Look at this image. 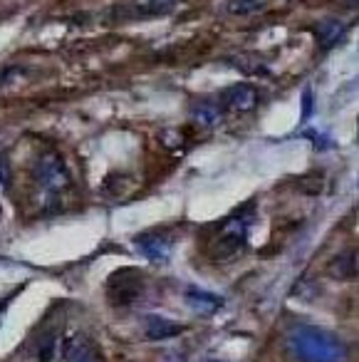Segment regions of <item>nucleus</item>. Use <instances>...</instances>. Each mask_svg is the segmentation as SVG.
Masks as SVG:
<instances>
[{
	"mask_svg": "<svg viewBox=\"0 0 359 362\" xmlns=\"http://www.w3.org/2000/svg\"><path fill=\"white\" fill-rule=\"evenodd\" d=\"M248 211L250 206H245L230 218H223L218 226H213V233L206 241V253L213 263H230L245 251L250 223H253V216Z\"/></svg>",
	"mask_w": 359,
	"mask_h": 362,
	"instance_id": "obj_1",
	"label": "nucleus"
},
{
	"mask_svg": "<svg viewBox=\"0 0 359 362\" xmlns=\"http://www.w3.org/2000/svg\"><path fill=\"white\" fill-rule=\"evenodd\" d=\"M290 350L300 362H347L349 352L339 337L319 327L300 325L290 335Z\"/></svg>",
	"mask_w": 359,
	"mask_h": 362,
	"instance_id": "obj_2",
	"label": "nucleus"
},
{
	"mask_svg": "<svg viewBox=\"0 0 359 362\" xmlns=\"http://www.w3.org/2000/svg\"><path fill=\"white\" fill-rule=\"evenodd\" d=\"M35 181H37V187H40L42 197H47L50 202L60 199L62 194L72 187V176H70V169H67L65 159L52 149L37 156Z\"/></svg>",
	"mask_w": 359,
	"mask_h": 362,
	"instance_id": "obj_3",
	"label": "nucleus"
},
{
	"mask_svg": "<svg viewBox=\"0 0 359 362\" xmlns=\"http://www.w3.org/2000/svg\"><path fill=\"white\" fill-rule=\"evenodd\" d=\"M181 0H122L112 8V21L134 23V21H154V18L171 16Z\"/></svg>",
	"mask_w": 359,
	"mask_h": 362,
	"instance_id": "obj_4",
	"label": "nucleus"
},
{
	"mask_svg": "<svg viewBox=\"0 0 359 362\" xmlns=\"http://www.w3.org/2000/svg\"><path fill=\"white\" fill-rule=\"evenodd\" d=\"M144 293V276L134 268H122V271L112 273L110 283H107V298L112 305H131L136 303Z\"/></svg>",
	"mask_w": 359,
	"mask_h": 362,
	"instance_id": "obj_5",
	"label": "nucleus"
},
{
	"mask_svg": "<svg viewBox=\"0 0 359 362\" xmlns=\"http://www.w3.org/2000/svg\"><path fill=\"white\" fill-rule=\"evenodd\" d=\"M258 90L253 85H233L228 90H223L218 105L223 107V112H230V115H248L258 107Z\"/></svg>",
	"mask_w": 359,
	"mask_h": 362,
	"instance_id": "obj_6",
	"label": "nucleus"
},
{
	"mask_svg": "<svg viewBox=\"0 0 359 362\" xmlns=\"http://www.w3.org/2000/svg\"><path fill=\"white\" fill-rule=\"evenodd\" d=\"M134 246L141 256L154 263H166L171 256V238L164 231H146L134 238Z\"/></svg>",
	"mask_w": 359,
	"mask_h": 362,
	"instance_id": "obj_7",
	"label": "nucleus"
},
{
	"mask_svg": "<svg viewBox=\"0 0 359 362\" xmlns=\"http://www.w3.org/2000/svg\"><path fill=\"white\" fill-rule=\"evenodd\" d=\"M223 107L218 102H211V100H201V102H194L189 110V117L196 127L201 129H213L223 122Z\"/></svg>",
	"mask_w": 359,
	"mask_h": 362,
	"instance_id": "obj_8",
	"label": "nucleus"
},
{
	"mask_svg": "<svg viewBox=\"0 0 359 362\" xmlns=\"http://www.w3.org/2000/svg\"><path fill=\"white\" fill-rule=\"evenodd\" d=\"M186 303H189L191 310H196L199 315H213L216 310L223 308V298L216 296V293L201 291V288H189V291H186Z\"/></svg>",
	"mask_w": 359,
	"mask_h": 362,
	"instance_id": "obj_9",
	"label": "nucleus"
},
{
	"mask_svg": "<svg viewBox=\"0 0 359 362\" xmlns=\"http://www.w3.org/2000/svg\"><path fill=\"white\" fill-rule=\"evenodd\" d=\"M184 327L179 322L169 320L164 315H149L146 317V337L149 340H171V337L181 335Z\"/></svg>",
	"mask_w": 359,
	"mask_h": 362,
	"instance_id": "obj_10",
	"label": "nucleus"
},
{
	"mask_svg": "<svg viewBox=\"0 0 359 362\" xmlns=\"http://www.w3.org/2000/svg\"><path fill=\"white\" fill-rule=\"evenodd\" d=\"M344 33H347V28H344L339 21H322L314 25V37H317L322 50H329V47L337 45V42L344 37Z\"/></svg>",
	"mask_w": 359,
	"mask_h": 362,
	"instance_id": "obj_11",
	"label": "nucleus"
},
{
	"mask_svg": "<svg viewBox=\"0 0 359 362\" xmlns=\"http://www.w3.org/2000/svg\"><path fill=\"white\" fill-rule=\"evenodd\" d=\"M270 6V0H228L225 3V13L235 18H245V16H255V13L265 11Z\"/></svg>",
	"mask_w": 359,
	"mask_h": 362,
	"instance_id": "obj_12",
	"label": "nucleus"
},
{
	"mask_svg": "<svg viewBox=\"0 0 359 362\" xmlns=\"http://www.w3.org/2000/svg\"><path fill=\"white\" fill-rule=\"evenodd\" d=\"M65 357L67 362H95V352H92L90 342H85L82 337L72 340L65 350Z\"/></svg>",
	"mask_w": 359,
	"mask_h": 362,
	"instance_id": "obj_13",
	"label": "nucleus"
},
{
	"mask_svg": "<svg viewBox=\"0 0 359 362\" xmlns=\"http://www.w3.org/2000/svg\"><path fill=\"white\" fill-rule=\"evenodd\" d=\"M55 352H57V340H55V335L42 337L40 350H37V360H40V362H52V360H55Z\"/></svg>",
	"mask_w": 359,
	"mask_h": 362,
	"instance_id": "obj_14",
	"label": "nucleus"
},
{
	"mask_svg": "<svg viewBox=\"0 0 359 362\" xmlns=\"http://www.w3.org/2000/svg\"><path fill=\"white\" fill-rule=\"evenodd\" d=\"M13 181V171H11V161L6 154H0V192H6Z\"/></svg>",
	"mask_w": 359,
	"mask_h": 362,
	"instance_id": "obj_15",
	"label": "nucleus"
}]
</instances>
